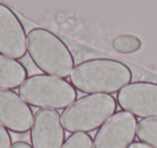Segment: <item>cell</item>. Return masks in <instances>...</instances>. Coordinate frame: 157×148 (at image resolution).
I'll list each match as a JSON object with an SVG mask.
<instances>
[{"instance_id":"1","label":"cell","mask_w":157,"mask_h":148,"mask_svg":"<svg viewBox=\"0 0 157 148\" xmlns=\"http://www.w3.org/2000/svg\"><path fill=\"white\" fill-rule=\"evenodd\" d=\"M132 78L126 64L114 59H90L74 66L70 82L86 94H113L129 84Z\"/></svg>"},{"instance_id":"2","label":"cell","mask_w":157,"mask_h":148,"mask_svg":"<svg viewBox=\"0 0 157 148\" xmlns=\"http://www.w3.org/2000/svg\"><path fill=\"white\" fill-rule=\"evenodd\" d=\"M27 52L33 64L50 76L65 79L74 68L69 47L56 34L43 27H35L28 33Z\"/></svg>"},{"instance_id":"3","label":"cell","mask_w":157,"mask_h":148,"mask_svg":"<svg viewBox=\"0 0 157 148\" xmlns=\"http://www.w3.org/2000/svg\"><path fill=\"white\" fill-rule=\"evenodd\" d=\"M117 103L111 94H88L63 109L61 121L70 133L92 132L115 113Z\"/></svg>"},{"instance_id":"4","label":"cell","mask_w":157,"mask_h":148,"mask_svg":"<svg viewBox=\"0 0 157 148\" xmlns=\"http://www.w3.org/2000/svg\"><path fill=\"white\" fill-rule=\"evenodd\" d=\"M28 105L38 108L66 109L78 97L76 89L63 78L50 75H33L18 89Z\"/></svg>"},{"instance_id":"5","label":"cell","mask_w":157,"mask_h":148,"mask_svg":"<svg viewBox=\"0 0 157 148\" xmlns=\"http://www.w3.org/2000/svg\"><path fill=\"white\" fill-rule=\"evenodd\" d=\"M138 121L132 113L120 110L99 128L94 148H128L137 135Z\"/></svg>"},{"instance_id":"6","label":"cell","mask_w":157,"mask_h":148,"mask_svg":"<svg viewBox=\"0 0 157 148\" xmlns=\"http://www.w3.org/2000/svg\"><path fill=\"white\" fill-rule=\"evenodd\" d=\"M117 103L125 111L140 118H157V83L130 82L117 93Z\"/></svg>"},{"instance_id":"7","label":"cell","mask_w":157,"mask_h":148,"mask_svg":"<svg viewBox=\"0 0 157 148\" xmlns=\"http://www.w3.org/2000/svg\"><path fill=\"white\" fill-rule=\"evenodd\" d=\"M27 53V35L18 15L0 2V54L21 60Z\"/></svg>"},{"instance_id":"8","label":"cell","mask_w":157,"mask_h":148,"mask_svg":"<svg viewBox=\"0 0 157 148\" xmlns=\"http://www.w3.org/2000/svg\"><path fill=\"white\" fill-rule=\"evenodd\" d=\"M65 137V128L58 111L48 108L36 111L30 132L33 148H63Z\"/></svg>"},{"instance_id":"9","label":"cell","mask_w":157,"mask_h":148,"mask_svg":"<svg viewBox=\"0 0 157 148\" xmlns=\"http://www.w3.org/2000/svg\"><path fill=\"white\" fill-rule=\"evenodd\" d=\"M30 106L12 90H0V123L14 133H27L33 123Z\"/></svg>"},{"instance_id":"10","label":"cell","mask_w":157,"mask_h":148,"mask_svg":"<svg viewBox=\"0 0 157 148\" xmlns=\"http://www.w3.org/2000/svg\"><path fill=\"white\" fill-rule=\"evenodd\" d=\"M24 65L17 60L0 54V90H13L20 88L28 78Z\"/></svg>"},{"instance_id":"11","label":"cell","mask_w":157,"mask_h":148,"mask_svg":"<svg viewBox=\"0 0 157 148\" xmlns=\"http://www.w3.org/2000/svg\"><path fill=\"white\" fill-rule=\"evenodd\" d=\"M137 137L142 143L157 148V118H146L138 122Z\"/></svg>"},{"instance_id":"12","label":"cell","mask_w":157,"mask_h":148,"mask_svg":"<svg viewBox=\"0 0 157 148\" xmlns=\"http://www.w3.org/2000/svg\"><path fill=\"white\" fill-rule=\"evenodd\" d=\"M112 47L118 53L131 54V53L137 52L141 49L142 42L137 36L125 34V35L117 36L112 42Z\"/></svg>"},{"instance_id":"13","label":"cell","mask_w":157,"mask_h":148,"mask_svg":"<svg viewBox=\"0 0 157 148\" xmlns=\"http://www.w3.org/2000/svg\"><path fill=\"white\" fill-rule=\"evenodd\" d=\"M63 148H94V141L88 133H72L65 141Z\"/></svg>"},{"instance_id":"14","label":"cell","mask_w":157,"mask_h":148,"mask_svg":"<svg viewBox=\"0 0 157 148\" xmlns=\"http://www.w3.org/2000/svg\"><path fill=\"white\" fill-rule=\"evenodd\" d=\"M12 147V138L6 126L0 123V148H11Z\"/></svg>"},{"instance_id":"15","label":"cell","mask_w":157,"mask_h":148,"mask_svg":"<svg viewBox=\"0 0 157 148\" xmlns=\"http://www.w3.org/2000/svg\"><path fill=\"white\" fill-rule=\"evenodd\" d=\"M11 148H33V146L30 144H28L27 142H23V141H18L15 143L12 144Z\"/></svg>"},{"instance_id":"16","label":"cell","mask_w":157,"mask_h":148,"mask_svg":"<svg viewBox=\"0 0 157 148\" xmlns=\"http://www.w3.org/2000/svg\"><path fill=\"white\" fill-rule=\"evenodd\" d=\"M128 148H153L150 145L145 143H142V142H133Z\"/></svg>"}]
</instances>
